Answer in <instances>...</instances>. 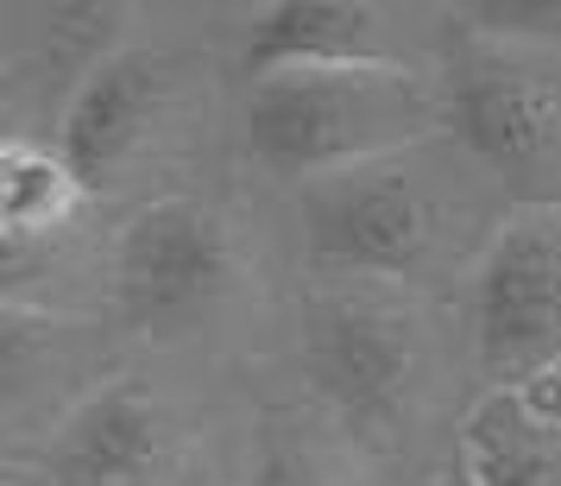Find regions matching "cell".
Returning a JSON list of instances; mask_svg holds the SVG:
<instances>
[{"label": "cell", "instance_id": "1", "mask_svg": "<svg viewBox=\"0 0 561 486\" xmlns=\"http://www.w3.org/2000/svg\"><path fill=\"white\" fill-rule=\"evenodd\" d=\"M435 133H448V102L404 64L253 77L240 108L247 158L284 183H322L359 165H385Z\"/></svg>", "mask_w": 561, "mask_h": 486}, {"label": "cell", "instance_id": "2", "mask_svg": "<svg viewBox=\"0 0 561 486\" xmlns=\"http://www.w3.org/2000/svg\"><path fill=\"white\" fill-rule=\"evenodd\" d=\"M316 398L366 442H398L430 392V323L398 284L329 279L297 316Z\"/></svg>", "mask_w": 561, "mask_h": 486}, {"label": "cell", "instance_id": "3", "mask_svg": "<svg viewBox=\"0 0 561 486\" xmlns=\"http://www.w3.org/2000/svg\"><path fill=\"white\" fill-rule=\"evenodd\" d=\"M297 215H304V247L309 259L334 272V279H373V284H404L435 272L455 253V222L448 203L416 165L385 158V165H359L341 178L304 183L297 190Z\"/></svg>", "mask_w": 561, "mask_h": 486}, {"label": "cell", "instance_id": "4", "mask_svg": "<svg viewBox=\"0 0 561 486\" xmlns=\"http://www.w3.org/2000/svg\"><path fill=\"white\" fill-rule=\"evenodd\" d=\"M473 354L492 392H524L561 366V215H511L473 272Z\"/></svg>", "mask_w": 561, "mask_h": 486}, {"label": "cell", "instance_id": "5", "mask_svg": "<svg viewBox=\"0 0 561 486\" xmlns=\"http://www.w3.org/2000/svg\"><path fill=\"white\" fill-rule=\"evenodd\" d=\"M233 291V234L196 196H158L114 240V304L139 335H183Z\"/></svg>", "mask_w": 561, "mask_h": 486}, {"label": "cell", "instance_id": "6", "mask_svg": "<svg viewBox=\"0 0 561 486\" xmlns=\"http://www.w3.org/2000/svg\"><path fill=\"white\" fill-rule=\"evenodd\" d=\"M442 102H448V133L492 178H536L549 158H561L556 82L492 32L480 26L448 32Z\"/></svg>", "mask_w": 561, "mask_h": 486}, {"label": "cell", "instance_id": "7", "mask_svg": "<svg viewBox=\"0 0 561 486\" xmlns=\"http://www.w3.org/2000/svg\"><path fill=\"white\" fill-rule=\"evenodd\" d=\"M38 467L45 486H171L178 423L146 385H95L57 417Z\"/></svg>", "mask_w": 561, "mask_h": 486}, {"label": "cell", "instance_id": "8", "mask_svg": "<svg viewBox=\"0 0 561 486\" xmlns=\"http://www.w3.org/2000/svg\"><path fill=\"white\" fill-rule=\"evenodd\" d=\"M171 114V64L146 45H121L95 77L64 102V127H57V152L70 158L89 190L114 183L152 152L158 127Z\"/></svg>", "mask_w": 561, "mask_h": 486}, {"label": "cell", "instance_id": "9", "mask_svg": "<svg viewBox=\"0 0 561 486\" xmlns=\"http://www.w3.org/2000/svg\"><path fill=\"white\" fill-rule=\"evenodd\" d=\"M404 64L391 52V26L379 7H334V0H290L272 7L247 38V77L278 70H373Z\"/></svg>", "mask_w": 561, "mask_h": 486}, {"label": "cell", "instance_id": "10", "mask_svg": "<svg viewBox=\"0 0 561 486\" xmlns=\"http://www.w3.org/2000/svg\"><path fill=\"white\" fill-rule=\"evenodd\" d=\"M89 196L95 190L70 171V158L57 146L26 139V133L7 139V152H0V234H7L13 259H26L32 247H51L89 208Z\"/></svg>", "mask_w": 561, "mask_h": 486}, {"label": "cell", "instance_id": "11", "mask_svg": "<svg viewBox=\"0 0 561 486\" xmlns=\"http://www.w3.org/2000/svg\"><path fill=\"white\" fill-rule=\"evenodd\" d=\"M467 486H561V436L542 430L511 392H492L460 436Z\"/></svg>", "mask_w": 561, "mask_h": 486}, {"label": "cell", "instance_id": "12", "mask_svg": "<svg viewBox=\"0 0 561 486\" xmlns=\"http://www.w3.org/2000/svg\"><path fill=\"white\" fill-rule=\"evenodd\" d=\"M247 486H334V474L309 442H297V436H284V430H265Z\"/></svg>", "mask_w": 561, "mask_h": 486}, {"label": "cell", "instance_id": "13", "mask_svg": "<svg viewBox=\"0 0 561 486\" xmlns=\"http://www.w3.org/2000/svg\"><path fill=\"white\" fill-rule=\"evenodd\" d=\"M473 26L492 32V38H561V7H485V13H473Z\"/></svg>", "mask_w": 561, "mask_h": 486}, {"label": "cell", "instance_id": "14", "mask_svg": "<svg viewBox=\"0 0 561 486\" xmlns=\"http://www.w3.org/2000/svg\"><path fill=\"white\" fill-rule=\"evenodd\" d=\"M511 398H517V405L530 410V417L542 423V430H556V436H561V366H549L542 380H530L524 392H511Z\"/></svg>", "mask_w": 561, "mask_h": 486}, {"label": "cell", "instance_id": "15", "mask_svg": "<svg viewBox=\"0 0 561 486\" xmlns=\"http://www.w3.org/2000/svg\"><path fill=\"white\" fill-rule=\"evenodd\" d=\"M460 486H467V481H460Z\"/></svg>", "mask_w": 561, "mask_h": 486}]
</instances>
